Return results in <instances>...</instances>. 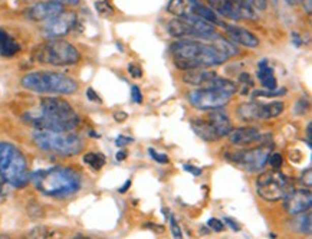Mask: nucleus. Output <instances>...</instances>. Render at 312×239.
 Segmentation results:
<instances>
[{"instance_id": "nucleus-1", "label": "nucleus", "mask_w": 312, "mask_h": 239, "mask_svg": "<svg viewBox=\"0 0 312 239\" xmlns=\"http://www.w3.org/2000/svg\"><path fill=\"white\" fill-rule=\"evenodd\" d=\"M170 52L178 69L193 71L222 65L237 55L239 49L235 43L214 32L209 39L178 41L170 46Z\"/></svg>"}, {"instance_id": "nucleus-2", "label": "nucleus", "mask_w": 312, "mask_h": 239, "mask_svg": "<svg viewBox=\"0 0 312 239\" xmlns=\"http://www.w3.org/2000/svg\"><path fill=\"white\" fill-rule=\"evenodd\" d=\"M23 118L36 130L48 131H74L81 123L72 105L56 97L42 98L38 110L26 112Z\"/></svg>"}, {"instance_id": "nucleus-3", "label": "nucleus", "mask_w": 312, "mask_h": 239, "mask_svg": "<svg viewBox=\"0 0 312 239\" xmlns=\"http://www.w3.org/2000/svg\"><path fill=\"white\" fill-rule=\"evenodd\" d=\"M35 188L42 195L49 197H68L75 195L82 186L81 174L74 169L55 166L49 169L38 170L30 176Z\"/></svg>"}, {"instance_id": "nucleus-4", "label": "nucleus", "mask_w": 312, "mask_h": 239, "mask_svg": "<svg viewBox=\"0 0 312 239\" xmlns=\"http://www.w3.org/2000/svg\"><path fill=\"white\" fill-rule=\"evenodd\" d=\"M167 12L181 20H186L187 23L193 25L204 34L216 32V26H226L225 22L220 20V17L202 0H170Z\"/></svg>"}, {"instance_id": "nucleus-5", "label": "nucleus", "mask_w": 312, "mask_h": 239, "mask_svg": "<svg viewBox=\"0 0 312 239\" xmlns=\"http://www.w3.org/2000/svg\"><path fill=\"white\" fill-rule=\"evenodd\" d=\"M237 91L236 84L230 79L217 77L213 78L209 84H206L199 89L189 93V101L197 110L209 111V110H220L230 101L232 95Z\"/></svg>"}, {"instance_id": "nucleus-6", "label": "nucleus", "mask_w": 312, "mask_h": 239, "mask_svg": "<svg viewBox=\"0 0 312 239\" xmlns=\"http://www.w3.org/2000/svg\"><path fill=\"white\" fill-rule=\"evenodd\" d=\"M0 177L15 188H23L30 180L25 154L8 141H0Z\"/></svg>"}, {"instance_id": "nucleus-7", "label": "nucleus", "mask_w": 312, "mask_h": 239, "mask_svg": "<svg viewBox=\"0 0 312 239\" xmlns=\"http://www.w3.org/2000/svg\"><path fill=\"white\" fill-rule=\"evenodd\" d=\"M22 86L38 94L69 95L78 91L75 79L60 72L51 71H38L27 74L22 78Z\"/></svg>"}, {"instance_id": "nucleus-8", "label": "nucleus", "mask_w": 312, "mask_h": 239, "mask_svg": "<svg viewBox=\"0 0 312 239\" xmlns=\"http://www.w3.org/2000/svg\"><path fill=\"white\" fill-rule=\"evenodd\" d=\"M34 143L43 152L58 156H76L84 150V141L74 131H48L36 130L34 133Z\"/></svg>"}, {"instance_id": "nucleus-9", "label": "nucleus", "mask_w": 312, "mask_h": 239, "mask_svg": "<svg viewBox=\"0 0 312 239\" xmlns=\"http://www.w3.org/2000/svg\"><path fill=\"white\" fill-rule=\"evenodd\" d=\"M35 58L45 65L68 67L78 64L81 59V53L72 43L64 39H51L36 49Z\"/></svg>"}, {"instance_id": "nucleus-10", "label": "nucleus", "mask_w": 312, "mask_h": 239, "mask_svg": "<svg viewBox=\"0 0 312 239\" xmlns=\"http://www.w3.org/2000/svg\"><path fill=\"white\" fill-rule=\"evenodd\" d=\"M190 126L194 133L206 141H216L222 137L229 136L233 130L229 115L222 110H213L204 118H193Z\"/></svg>"}, {"instance_id": "nucleus-11", "label": "nucleus", "mask_w": 312, "mask_h": 239, "mask_svg": "<svg viewBox=\"0 0 312 239\" xmlns=\"http://www.w3.org/2000/svg\"><path fill=\"white\" fill-rule=\"evenodd\" d=\"M291 190L292 189L288 177L278 170L265 171L256 179L258 195L268 202H276L284 199Z\"/></svg>"}, {"instance_id": "nucleus-12", "label": "nucleus", "mask_w": 312, "mask_h": 239, "mask_svg": "<svg viewBox=\"0 0 312 239\" xmlns=\"http://www.w3.org/2000/svg\"><path fill=\"white\" fill-rule=\"evenodd\" d=\"M210 9L219 16L232 20H255L256 12L247 0H207Z\"/></svg>"}, {"instance_id": "nucleus-13", "label": "nucleus", "mask_w": 312, "mask_h": 239, "mask_svg": "<svg viewBox=\"0 0 312 239\" xmlns=\"http://www.w3.org/2000/svg\"><path fill=\"white\" fill-rule=\"evenodd\" d=\"M270 154L269 145L263 144L249 150H242L236 153H230L226 156L229 162L235 163L237 167L243 169L246 171H258L268 162V157Z\"/></svg>"}, {"instance_id": "nucleus-14", "label": "nucleus", "mask_w": 312, "mask_h": 239, "mask_svg": "<svg viewBox=\"0 0 312 239\" xmlns=\"http://www.w3.org/2000/svg\"><path fill=\"white\" fill-rule=\"evenodd\" d=\"M285 104L282 101H272V103H259V101H251V103L242 104L237 108V115L243 121H259V120L275 118L284 112Z\"/></svg>"}, {"instance_id": "nucleus-15", "label": "nucleus", "mask_w": 312, "mask_h": 239, "mask_svg": "<svg viewBox=\"0 0 312 239\" xmlns=\"http://www.w3.org/2000/svg\"><path fill=\"white\" fill-rule=\"evenodd\" d=\"M76 25V15L74 12H62L60 15L49 19L42 27V36L45 39H59L68 35Z\"/></svg>"}, {"instance_id": "nucleus-16", "label": "nucleus", "mask_w": 312, "mask_h": 239, "mask_svg": "<svg viewBox=\"0 0 312 239\" xmlns=\"http://www.w3.org/2000/svg\"><path fill=\"white\" fill-rule=\"evenodd\" d=\"M285 199V209L289 215H299L308 212L312 205V195L309 189H299V190H291Z\"/></svg>"}, {"instance_id": "nucleus-17", "label": "nucleus", "mask_w": 312, "mask_h": 239, "mask_svg": "<svg viewBox=\"0 0 312 239\" xmlns=\"http://www.w3.org/2000/svg\"><path fill=\"white\" fill-rule=\"evenodd\" d=\"M167 32L170 36L176 38V39H209L211 35L214 34H204L202 31H199L193 25L187 23L186 20L181 19H173L167 23Z\"/></svg>"}, {"instance_id": "nucleus-18", "label": "nucleus", "mask_w": 312, "mask_h": 239, "mask_svg": "<svg viewBox=\"0 0 312 239\" xmlns=\"http://www.w3.org/2000/svg\"><path fill=\"white\" fill-rule=\"evenodd\" d=\"M62 12H64V6L60 3L55 0H49V2H41L30 6L26 10V16L36 22H43V20L48 22L49 19L58 16Z\"/></svg>"}, {"instance_id": "nucleus-19", "label": "nucleus", "mask_w": 312, "mask_h": 239, "mask_svg": "<svg viewBox=\"0 0 312 239\" xmlns=\"http://www.w3.org/2000/svg\"><path fill=\"white\" fill-rule=\"evenodd\" d=\"M226 34H228L229 41L232 43H239L246 48H256L259 46V39L256 35H253L251 31H247L242 26H230L226 25Z\"/></svg>"}, {"instance_id": "nucleus-20", "label": "nucleus", "mask_w": 312, "mask_h": 239, "mask_svg": "<svg viewBox=\"0 0 312 239\" xmlns=\"http://www.w3.org/2000/svg\"><path fill=\"white\" fill-rule=\"evenodd\" d=\"M230 143L235 145H247L256 143V141H262L266 137H263L261 134V131L255 127H239L236 130L230 131Z\"/></svg>"}, {"instance_id": "nucleus-21", "label": "nucleus", "mask_w": 312, "mask_h": 239, "mask_svg": "<svg viewBox=\"0 0 312 239\" xmlns=\"http://www.w3.org/2000/svg\"><path fill=\"white\" fill-rule=\"evenodd\" d=\"M217 77L216 72L213 71H206V69H193V71H186V74L183 75V81L187 85L194 86H204L209 84L213 78Z\"/></svg>"}, {"instance_id": "nucleus-22", "label": "nucleus", "mask_w": 312, "mask_h": 239, "mask_svg": "<svg viewBox=\"0 0 312 239\" xmlns=\"http://www.w3.org/2000/svg\"><path fill=\"white\" fill-rule=\"evenodd\" d=\"M258 78L265 89H276L278 81L275 78L273 69L269 67L268 59H262L258 62Z\"/></svg>"}, {"instance_id": "nucleus-23", "label": "nucleus", "mask_w": 312, "mask_h": 239, "mask_svg": "<svg viewBox=\"0 0 312 239\" xmlns=\"http://www.w3.org/2000/svg\"><path fill=\"white\" fill-rule=\"evenodd\" d=\"M19 52H20V45L6 31L0 29V55L10 58V56H15Z\"/></svg>"}, {"instance_id": "nucleus-24", "label": "nucleus", "mask_w": 312, "mask_h": 239, "mask_svg": "<svg viewBox=\"0 0 312 239\" xmlns=\"http://www.w3.org/2000/svg\"><path fill=\"white\" fill-rule=\"evenodd\" d=\"M311 219H312L311 212H306V214L304 212V214L295 215L294 221H291L289 223H291V228H292L295 232H298V233H301V235H311L312 231Z\"/></svg>"}, {"instance_id": "nucleus-25", "label": "nucleus", "mask_w": 312, "mask_h": 239, "mask_svg": "<svg viewBox=\"0 0 312 239\" xmlns=\"http://www.w3.org/2000/svg\"><path fill=\"white\" fill-rule=\"evenodd\" d=\"M105 162H107V159L102 153H86L84 156V163L88 164L93 170H101L105 166Z\"/></svg>"}, {"instance_id": "nucleus-26", "label": "nucleus", "mask_w": 312, "mask_h": 239, "mask_svg": "<svg viewBox=\"0 0 312 239\" xmlns=\"http://www.w3.org/2000/svg\"><path fill=\"white\" fill-rule=\"evenodd\" d=\"M95 9L98 12V15L102 17H111L114 15V9L111 6L108 2L102 0V2H97L95 3Z\"/></svg>"}, {"instance_id": "nucleus-27", "label": "nucleus", "mask_w": 312, "mask_h": 239, "mask_svg": "<svg viewBox=\"0 0 312 239\" xmlns=\"http://www.w3.org/2000/svg\"><path fill=\"white\" fill-rule=\"evenodd\" d=\"M287 94L285 88H276V89H258L253 93V97H265V98H270V97H282Z\"/></svg>"}, {"instance_id": "nucleus-28", "label": "nucleus", "mask_w": 312, "mask_h": 239, "mask_svg": "<svg viewBox=\"0 0 312 239\" xmlns=\"http://www.w3.org/2000/svg\"><path fill=\"white\" fill-rule=\"evenodd\" d=\"M170 231H171V235L174 239H183V232H181V228L178 225L177 219L170 215Z\"/></svg>"}, {"instance_id": "nucleus-29", "label": "nucleus", "mask_w": 312, "mask_h": 239, "mask_svg": "<svg viewBox=\"0 0 312 239\" xmlns=\"http://www.w3.org/2000/svg\"><path fill=\"white\" fill-rule=\"evenodd\" d=\"M268 163H269L270 167L273 170H279L282 167V164H284V159H282V156L279 153H272L268 157Z\"/></svg>"}, {"instance_id": "nucleus-30", "label": "nucleus", "mask_w": 312, "mask_h": 239, "mask_svg": "<svg viewBox=\"0 0 312 239\" xmlns=\"http://www.w3.org/2000/svg\"><path fill=\"white\" fill-rule=\"evenodd\" d=\"M207 226H209L210 229H213L214 232H222L225 228H226L225 223L222 222V221H219V219H216V218L209 219V221H207Z\"/></svg>"}, {"instance_id": "nucleus-31", "label": "nucleus", "mask_w": 312, "mask_h": 239, "mask_svg": "<svg viewBox=\"0 0 312 239\" xmlns=\"http://www.w3.org/2000/svg\"><path fill=\"white\" fill-rule=\"evenodd\" d=\"M148 153L151 154V157L155 160V162L161 163V164H164V163H169V157H167V154H163V153H157L154 148H148Z\"/></svg>"}, {"instance_id": "nucleus-32", "label": "nucleus", "mask_w": 312, "mask_h": 239, "mask_svg": "<svg viewBox=\"0 0 312 239\" xmlns=\"http://www.w3.org/2000/svg\"><path fill=\"white\" fill-rule=\"evenodd\" d=\"M131 100H133L135 104L143 103V93H141V89L137 85L131 86Z\"/></svg>"}, {"instance_id": "nucleus-33", "label": "nucleus", "mask_w": 312, "mask_h": 239, "mask_svg": "<svg viewBox=\"0 0 312 239\" xmlns=\"http://www.w3.org/2000/svg\"><path fill=\"white\" fill-rule=\"evenodd\" d=\"M128 72H130V75L135 78V79H140V78L143 77V69L140 68L138 65H135V64H130V65H128Z\"/></svg>"}, {"instance_id": "nucleus-34", "label": "nucleus", "mask_w": 312, "mask_h": 239, "mask_svg": "<svg viewBox=\"0 0 312 239\" xmlns=\"http://www.w3.org/2000/svg\"><path fill=\"white\" fill-rule=\"evenodd\" d=\"M311 176H312V169L309 167V169H306V170L302 173V177H301V182H302V183H304L305 186H306L308 189H311V186H312Z\"/></svg>"}, {"instance_id": "nucleus-35", "label": "nucleus", "mask_w": 312, "mask_h": 239, "mask_svg": "<svg viewBox=\"0 0 312 239\" xmlns=\"http://www.w3.org/2000/svg\"><path fill=\"white\" fill-rule=\"evenodd\" d=\"M222 222L225 223V226H229L232 231H235V232H239L240 231V225L236 222V221H233L232 218H225Z\"/></svg>"}, {"instance_id": "nucleus-36", "label": "nucleus", "mask_w": 312, "mask_h": 239, "mask_svg": "<svg viewBox=\"0 0 312 239\" xmlns=\"http://www.w3.org/2000/svg\"><path fill=\"white\" fill-rule=\"evenodd\" d=\"M249 5L255 9H259V10H265L268 8V0H247Z\"/></svg>"}, {"instance_id": "nucleus-37", "label": "nucleus", "mask_w": 312, "mask_h": 239, "mask_svg": "<svg viewBox=\"0 0 312 239\" xmlns=\"http://www.w3.org/2000/svg\"><path fill=\"white\" fill-rule=\"evenodd\" d=\"M130 143H134V138L127 136H118L117 140H115V144L118 145V147H124V145L130 144Z\"/></svg>"}, {"instance_id": "nucleus-38", "label": "nucleus", "mask_w": 312, "mask_h": 239, "mask_svg": "<svg viewBox=\"0 0 312 239\" xmlns=\"http://www.w3.org/2000/svg\"><path fill=\"white\" fill-rule=\"evenodd\" d=\"M86 97H88V100H89V101H93V103H101V98L98 97V94L93 91L92 88H88V89H86Z\"/></svg>"}, {"instance_id": "nucleus-39", "label": "nucleus", "mask_w": 312, "mask_h": 239, "mask_svg": "<svg viewBox=\"0 0 312 239\" xmlns=\"http://www.w3.org/2000/svg\"><path fill=\"white\" fill-rule=\"evenodd\" d=\"M183 169H184L186 171H189V173H192L193 176H200V174H202V169L194 167L193 164H184V166H183Z\"/></svg>"}, {"instance_id": "nucleus-40", "label": "nucleus", "mask_w": 312, "mask_h": 239, "mask_svg": "<svg viewBox=\"0 0 312 239\" xmlns=\"http://www.w3.org/2000/svg\"><path fill=\"white\" fill-rule=\"evenodd\" d=\"M55 2L60 3L62 6H79L81 3V0H55Z\"/></svg>"}, {"instance_id": "nucleus-41", "label": "nucleus", "mask_w": 312, "mask_h": 239, "mask_svg": "<svg viewBox=\"0 0 312 239\" xmlns=\"http://www.w3.org/2000/svg\"><path fill=\"white\" fill-rule=\"evenodd\" d=\"M302 2V6H304L305 12L308 13V15H311V5H312V0H301Z\"/></svg>"}, {"instance_id": "nucleus-42", "label": "nucleus", "mask_w": 312, "mask_h": 239, "mask_svg": "<svg viewBox=\"0 0 312 239\" xmlns=\"http://www.w3.org/2000/svg\"><path fill=\"white\" fill-rule=\"evenodd\" d=\"M114 117H115V120H117L118 123H122V121H126L128 115H127L126 112L118 111V112H115V114H114Z\"/></svg>"}, {"instance_id": "nucleus-43", "label": "nucleus", "mask_w": 312, "mask_h": 239, "mask_svg": "<svg viewBox=\"0 0 312 239\" xmlns=\"http://www.w3.org/2000/svg\"><path fill=\"white\" fill-rule=\"evenodd\" d=\"M311 136H312V124L309 123V124H308V127H306V137H308V140H306V141H308V145H309V147L312 145L311 144V143H312Z\"/></svg>"}, {"instance_id": "nucleus-44", "label": "nucleus", "mask_w": 312, "mask_h": 239, "mask_svg": "<svg viewBox=\"0 0 312 239\" xmlns=\"http://www.w3.org/2000/svg\"><path fill=\"white\" fill-rule=\"evenodd\" d=\"M127 154L128 153H127L126 150H119L115 157H117V160H118V162H122V160H126L127 159Z\"/></svg>"}, {"instance_id": "nucleus-45", "label": "nucleus", "mask_w": 312, "mask_h": 239, "mask_svg": "<svg viewBox=\"0 0 312 239\" xmlns=\"http://www.w3.org/2000/svg\"><path fill=\"white\" fill-rule=\"evenodd\" d=\"M130 186H131V180H127L126 183H124V186H121V188L118 189V192L119 193H126Z\"/></svg>"}, {"instance_id": "nucleus-46", "label": "nucleus", "mask_w": 312, "mask_h": 239, "mask_svg": "<svg viewBox=\"0 0 312 239\" xmlns=\"http://www.w3.org/2000/svg\"><path fill=\"white\" fill-rule=\"evenodd\" d=\"M145 228H150V229H152V231H159V232H163L164 229H163V226H154V225H151V222H147V225H145Z\"/></svg>"}, {"instance_id": "nucleus-47", "label": "nucleus", "mask_w": 312, "mask_h": 239, "mask_svg": "<svg viewBox=\"0 0 312 239\" xmlns=\"http://www.w3.org/2000/svg\"><path fill=\"white\" fill-rule=\"evenodd\" d=\"M292 39H294V42H295L296 46H301V45H302V41H301V36H299V35H298V34H295V32L292 34Z\"/></svg>"}, {"instance_id": "nucleus-48", "label": "nucleus", "mask_w": 312, "mask_h": 239, "mask_svg": "<svg viewBox=\"0 0 312 239\" xmlns=\"http://www.w3.org/2000/svg\"><path fill=\"white\" fill-rule=\"evenodd\" d=\"M285 2H287L288 5H291V6H295V5L298 3V2H299V0H285Z\"/></svg>"}, {"instance_id": "nucleus-49", "label": "nucleus", "mask_w": 312, "mask_h": 239, "mask_svg": "<svg viewBox=\"0 0 312 239\" xmlns=\"http://www.w3.org/2000/svg\"><path fill=\"white\" fill-rule=\"evenodd\" d=\"M71 239H91V238H88V236H82V235H78V236H74V238H71Z\"/></svg>"}, {"instance_id": "nucleus-50", "label": "nucleus", "mask_w": 312, "mask_h": 239, "mask_svg": "<svg viewBox=\"0 0 312 239\" xmlns=\"http://www.w3.org/2000/svg\"><path fill=\"white\" fill-rule=\"evenodd\" d=\"M0 239H10V236H8V235H0Z\"/></svg>"}, {"instance_id": "nucleus-51", "label": "nucleus", "mask_w": 312, "mask_h": 239, "mask_svg": "<svg viewBox=\"0 0 312 239\" xmlns=\"http://www.w3.org/2000/svg\"><path fill=\"white\" fill-rule=\"evenodd\" d=\"M0 195H3V185H2V182H0Z\"/></svg>"}]
</instances>
